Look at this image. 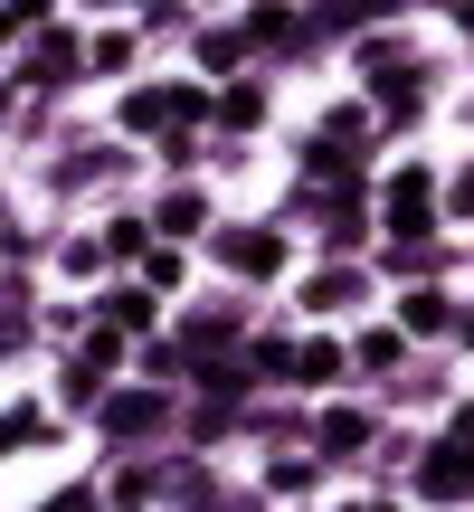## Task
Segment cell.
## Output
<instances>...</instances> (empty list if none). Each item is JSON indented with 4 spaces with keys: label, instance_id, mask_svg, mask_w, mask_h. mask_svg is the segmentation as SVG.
<instances>
[{
    "label": "cell",
    "instance_id": "obj_18",
    "mask_svg": "<svg viewBox=\"0 0 474 512\" xmlns=\"http://www.w3.org/2000/svg\"><path fill=\"white\" fill-rule=\"evenodd\" d=\"M351 512H389V503H351Z\"/></svg>",
    "mask_w": 474,
    "mask_h": 512
},
{
    "label": "cell",
    "instance_id": "obj_2",
    "mask_svg": "<svg viewBox=\"0 0 474 512\" xmlns=\"http://www.w3.org/2000/svg\"><path fill=\"white\" fill-rule=\"evenodd\" d=\"M219 256H228V275H275L285 266V238H275V228H228Z\"/></svg>",
    "mask_w": 474,
    "mask_h": 512
},
{
    "label": "cell",
    "instance_id": "obj_14",
    "mask_svg": "<svg viewBox=\"0 0 474 512\" xmlns=\"http://www.w3.org/2000/svg\"><path fill=\"white\" fill-rule=\"evenodd\" d=\"M361 437H370V427L351 418V408H332V418H323V446H332V456H351V446H361Z\"/></svg>",
    "mask_w": 474,
    "mask_h": 512
},
{
    "label": "cell",
    "instance_id": "obj_4",
    "mask_svg": "<svg viewBox=\"0 0 474 512\" xmlns=\"http://www.w3.org/2000/svg\"><path fill=\"white\" fill-rule=\"evenodd\" d=\"M105 427H114V437H152V427H162V389H124V399H105Z\"/></svg>",
    "mask_w": 474,
    "mask_h": 512
},
{
    "label": "cell",
    "instance_id": "obj_10",
    "mask_svg": "<svg viewBox=\"0 0 474 512\" xmlns=\"http://www.w3.org/2000/svg\"><path fill=\"white\" fill-rule=\"evenodd\" d=\"M105 323H114V332H143V323H152V285L114 294V304H105Z\"/></svg>",
    "mask_w": 474,
    "mask_h": 512
},
{
    "label": "cell",
    "instance_id": "obj_9",
    "mask_svg": "<svg viewBox=\"0 0 474 512\" xmlns=\"http://www.w3.org/2000/svg\"><path fill=\"white\" fill-rule=\"evenodd\" d=\"M200 219H209V209H200V190H171V200H162V238H190Z\"/></svg>",
    "mask_w": 474,
    "mask_h": 512
},
{
    "label": "cell",
    "instance_id": "obj_6",
    "mask_svg": "<svg viewBox=\"0 0 474 512\" xmlns=\"http://www.w3.org/2000/svg\"><path fill=\"white\" fill-rule=\"evenodd\" d=\"M105 370H114V332H95V342L76 351V370H67V399H95V389H105Z\"/></svg>",
    "mask_w": 474,
    "mask_h": 512
},
{
    "label": "cell",
    "instance_id": "obj_1",
    "mask_svg": "<svg viewBox=\"0 0 474 512\" xmlns=\"http://www.w3.org/2000/svg\"><path fill=\"white\" fill-rule=\"evenodd\" d=\"M418 484H427V494H437V503H456V494H474V408L456 418V437H446L437 456L418 465Z\"/></svg>",
    "mask_w": 474,
    "mask_h": 512
},
{
    "label": "cell",
    "instance_id": "obj_3",
    "mask_svg": "<svg viewBox=\"0 0 474 512\" xmlns=\"http://www.w3.org/2000/svg\"><path fill=\"white\" fill-rule=\"evenodd\" d=\"M389 238H427V171L389 181Z\"/></svg>",
    "mask_w": 474,
    "mask_h": 512
},
{
    "label": "cell",
    "instance_id": "obj_7",
    "mask_svg": "<svg viewBox=\"0 0 474 512\" xmlns=\"http://www.w3.org/2000/svg\"><path fill=\"white\" fill-rule=\"evenodd\" d=\"M304 304H313V313H351V304H361V275H351V266H323Z\"/></svg>",
    "mask_w": 474,
    "mask_h": 512
},
{
    "label": "cell",
    "instance_id": "obj_13",
    "mask_svg": "<svg viewBox=\"0 0 474 512\" xmlns=\"http://www.w3.org/2000/svg\"><path fill=\"white\" fill-rule=\"evenodd\" d=\"M38 427H48V418H38V408H0V456H10V446H29Z\"/></svg>",
    "mask_w": 474,
    "mask_h": 512
},
{
    "label": "cell",
    "instance_id": "obj_19",
    "mask_svg": "<svg viewBox=\"0 0 474 512\" xmlns=\"http://www.w3.org/2000/svg\"><path fill=\"white\" fill-rule=\"evenodd\" d=\"M465 342H474V313H465Z\"/></svg>",
    "mask_w": 474,
    "mask_h": 512
},
{
    "label": "cell",
    "instance_id": "obj_5",
    "mask_svg": "<svg viewBox=\"0 0 474 512\" xmlns=\"http://www.w3.org/2000/svg\"><path fill=\"white\" fill-rule=\"evenodd\" d=\"M370 95H380L389 114H418V76H408V57H370Z\"/></svg>",
    "mask_w": 474,
    "mask_h": 512
},
{
    "label": "cell",
    "instance_id": "obj_16",
    "mask_svg": "<svg viewBox=\"0 0 474 512\" xmlns=\"http://www.w3.org/2000/svg\"><path fill=\"white\" fill-rule=\"evenodd\" d=\"M456 209H465V219H474V171H465V181H456Z\"/></svg>",
    "mask_w": 474,
    "mask_h": 512
},
{
    "label": "cell",
    "instance_id": "obj_8",
    "mask_svg": "<svg viewBox=\"0 0 474 512\" xmlns=\"http://www.w3.org/2000/svg\"><path fill=\"white\" fill-rule=\"evenodd\" d=\"M342 370H351L342 342H304V351H294V380H304V389H313V380H342Z\"/></svg>",
    "mask_w": 474,
    "mask_h": 512
},
{
    "label": "cell",
    "instance_id": "obj_12",
    "mask_svg": "<svg viewBox=\"0 0 474 512\" xmlns=\"http://www.w3.org/2000/svg\"><path fill=\"white\" fill-rule=\"evenodd\" d=\"M408 361V332H370L361 342V370H399Z\"/></svg>",
    "mask_w": 474,
    "mask_h": 512
},
{
    "label": "cell",
    "instance_id": "obj_15",
    "mask_svg": "<svg viewBox=\"0 0 474 512\" xmlns=\"http://www.w3.org/2000/svg\"><path fill=\"white\" fill-rule=\"evenodd\" d=\"M143 238H152L143 219H114V228H105V247H114V256H143Z\"/></svg>",
    "mask_w": 474,
    "mask_h": 512
},
{
    "label": "cell",
    "instance_id": "obj_11",
    "mask_svg": "<svg viewBox=\"0 0 474 512\" xmlns=\"http://www.w3.org/2000/svg\"><path fill=\"white\" fill-rule=\"evenodd\" d=\"M399 332H446V294H408V304H399Z\"/></svg>",
    "mask_w": 474,
    "mask_h": 512
},
{
    "label": "cell",
    "instance_id": "obj_17",
    "mask_svg": "<svg viewBox=\"0 0 474 512\" xmlns=\"http://www.w3.org/2000/svg\"><path fill=\"white\" fill-rule=\"evenodd\" d=\"M10 29H29V10H0V38H10Z\"/></svg>",
    "mask_w": 474,
    "mask_h": 512
}]
</instances>
